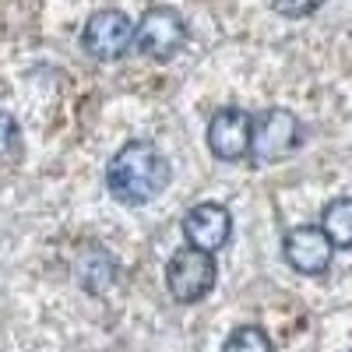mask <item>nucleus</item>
Returning a JSON list of instances; mask_svg holds the SVG:
<instances>
[{
    "instance_id": "nucleus-2",
    "label": "nucleus",
    "mask_w": 352,
    "mask_h": 352,
    "mask_svg": "<svg viewBox=\"0 0 352 352\" xmlns=\"http://www.w3.org/2000/svg\"><path fill=\"white\" fill-rule=\"evenodd\" d=\"M219 268H215V257L208 250H197V247H184L176 250L166 264V289L176 303H197L204 300L208 292L215 289Z\"/></svg>"
},
{
    "instance_id": "nucleus-4",
    "label": "nucleus",
    "mask_w": 352,
    "mask_h": 352,
    "mask_svg": "<svg viewBox=\"0 0 352 352\" xmlns=\"http://www.w3.org/2000/svg\"><path fill=\"white\" fill-rule=\"evenodd\" d=\"M303 131L300 120L289 109H268L254 120V141H250V155L261 162H278L300 144Z\"/></svg>"
},
{
    "instance_id": "nucleus-8",
    "label": "nucleus",
    "mask_w": 352,
    "mask_h": 352,
    "mask_svg": "<svg viewBox=\"0 0 352 352\" xmlns=\"http://www.w3.org/2000/svg\"><path fill=\"white\" fill-rule=\"evenodd\" d=\"M229 232H232V219L222 204H197V208H190L187 219H184L187 247L208 250V254H215L219 247L229 243Z\"/></svg>"
},
{
    "instance_id": "nucleus-5",
    "label": "nucleus",
    "mask_w": 352,
    "mask_h": 352,
    "mask_svg": "<svg viewBox=\"0 0 352 352\" xmlns=\"http://www.w3.org/2000/svg\"><path fill=\"white\" fill-rule=\"evenodd\" d=\"M184 43H187V25L173 8H152L141 18L134 36V46L152 60H169L173 53H180Z\"/></svg>"
},
{
    "instance_id": "nucleus-12",
    "label": "nucleus",
    "mask_w": 352,
    "mask_h": 352,
    "mask_svg": "<svg viewBox=\"0 0 352 352\" xmlns=\"http://www.w3.org/2000/svg\"><path fill=\"white\" fill-rule=\"evenodd\" d=\"M4 134H8V155H18V127H14V116H4Z\"/></svg>"
},
{
    "instance_id": "nucleus-6",
    "label": "nucleus",
    "mask_w": 352,
    "mask_h": 352,
    "mask_svg": "<svg viewBox=\"0 0 352 352\" xmlns=\"http://www.w3.org/2000/svg\"><path fill=\"white\" fill-rule=\"evenodd\" d=\"M250 141H254V116L247 109L229 106V109H219L212 116V124H208V148L219 159L232 162V159L250 155Z\"/></svg>"
},
{
    "instance_id": "nucleus-11",
    "label": "nucleus",
    "mask_w": 352,
    "mask_h": 352,
    "mask_svg": "<svg viewBox=\"0 0 352 352\" xmlns=\"http://www.w3.org/2000/svg\"><path fill=\"white\" fill-rule=\"evenodd\" d=\"M272 4L285 18H307V14H314L320 4H324V0H272Z\"/></svg>"
},
{
    "instance_id": "nucleus-9",
    "label": "nucleus",
    "mask_w": 352,
    "mask_h": 352,
    "mask_svg": "<svg viewBox=\"0 0 352 352\" xmlns=\"http://www.w3.org/2000/svg\"><path fill=\"white\" fill-rule=\"evenodd\" d=\"M320 229L331 236L335 247H352V197H338L324 208V222Z\"/></svg>"
},
{
    "instance_id": "nucleus-3",
    "label": "nucleus",
    "mask_w": 352,
    "mask_h": 352,
    "mask_svg": "<svg viewBox=\"0 0 352 352\" xmlns=\"http://www.w3.org/2000/svg\"><path fill=\"white\" fill-rule=\"evenodd\" d=\"M134 36H138V28L131 25V18L124 11H99L88 18L85 32H81V46L96 60H120L134 46Z\"/></svg>"
},
{
    "instance_id": "nucleus-7",
    "label": "nucleus",
    "mask_w": 352,
    "mask_h": 352,
    "mask_svg": "<svg viewBox=\"0 0 352 352\" xmlns=\"http://www.w3.org/2000/svg\"><path fill=\"white\" fill-rule=\"evenodd\" d=\"M335 243L320 226H296L285 236V261L300 275H320L331 264Z\"/></svg>"
},
{
    "instance_id": "nucleus-1",
    "label": "nucleus",
    "mask_w": 352,
    "mask_h": 352,
    "mask_svg": "<svg viewBox=\"0 0 352 352\" xmlns=\"http://www.w3.org/2000/svg\"><path fill=\"white\" fill-rule=\"evenodd\" d=\"M106 187L120 204H148L169 187V162L148 141H131L109 159Z\"/></svg>"
},
{
    "instance_id": "nucleus-10",
    "label": "nucleus",
    "mask_w": 352,
    "mask_h": 352,
    "mask_svg": "<svg viewBox=\"0 0 352 352\" xmlns=\"http://www.w3.org/2000/svg\"><path fill=\"white\" fill-rule=\"evenodd\" d=\"M222 352H275V349H272V338L264 335V328L243 324V328H236V331L226 338Z\"/></svg>"
}]
</instances>
